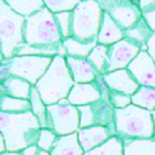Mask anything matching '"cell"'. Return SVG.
I'll return each mask as SVG.
<instances>
[{"label":"cell","mask_w":155,"mask_h":155,"mask_svg":"<svg viewBox=\"0 0 155 155\" xmlns=\"http://www.w3.org/2000/svg\"><path fill=\"white\" fill-rule=\"evenodd\" d=\"M31 87L33 85L29 82L15 76H9L5 81H1L0 84L1 94H6L19 99H28V101L31 98Z\"/></svg>","instance_id":"18"},{"label":"cell","mask_w":155,"mask_h":155,"mask_svg":"<svg viewBox=\"0 0 155 155\" xmlns=\"http://www.w3.org/2000/svg\"><path fill=\"white\" fill-rule=\"evenodd\" d=\"M0 109L1 112L6 113H25L31 111V103L28 99H19L1 94Z\"/></svg>","instance_id":"25"},{"label":"cell","mask_w":155,"mask_h":155,"mask_svg":"<svg viewBox=\"0 0 155 155\" xmlns=\"http://www.w3.org/2000/svg\"><path fill=\"white\" fill-rule=\"evenodd\" d=\"M79 4L78 0H47L45 1L46 7L54 14L63 12H72Z\"/></svg>","instance_id":"30"},{"label":"cell","mask_w":155,"mask_h":155,"mask_svg":"<svg viewBox=\"0 0 155 155\" xmlns=\"http://www.w3.org/2000/svg\"><path fill=\"white\" fill-rule=\"evenodd\" d=\"M84 153L85 152L79 143L77 132L58 137L50 152L51 155H84Z\"/></svg>","instance_id":"19"},{"label":"cell","mask_w":155,"mask_h":155,"mask_svg":"<svg viewBox=\"0 0 155 155\" xmlns=\"http://www.w3.org/2000/svg\"><path fill=\"white\" fill-rule=\"evenodd\" d=\"M38 155H51L50 152H47V150H43V149H40L38 150Z\"/></svg>","instance_id":"37"},{"label":"cell","mask_w":155,"mask_h":155,"mask_svg":"<svg viewBox=\"0 0 155 155\" xmlns=\"http://www.w3.org/2000/svg\"><path fill=\"white\" fill-rule=\"evenodd\" d=\"M23 36L28 46H55L63 42L54 13L46 5L41 11L26 19Z\"/></svg>","instance_id":"4"},{"label":"cell","mask_w":155,"mask_h":155,"mask_svg":"<svg viewBox=\"0 0 155 155\" xmlns=\"http://www.w3.org/2000/svg\"><path fill=\"white\" fill-rule=\"evenodd\" d=\"M141 51V46L132 40L124 38L114 45L109 46L106 74L120 69H127L133 60ZM105 74V75H106Z\"/></svg>","instance_id":"11"},{"label":"cell","mask_w":155,"mask_h":155,"mask_svg":"<svg viewBox=\"0 0 155 155\" xmlns=\"http://www.w3.org/2000/svg\"><path fill=\"white\" fill-rule=\"evenodd\" d=\"M110 104L113 106L114 110L125 109L132 104V98L128 94H125L121 92H114L110 91Z\"/></svg>","instance_id":"33"},{"label":"cell","mask_w":155,"mask_h":155,"mask_svg":"<svg viewBox=\"0 0 155 155\" xmlns=\"http://www.w3.org/2000/svg\"><path fill=\"white\" fill-rule=\"evenodd\" d=\"M124 38V31L117 25L116 21L106 12H103L101 29H99L98 36H97L98 45L111 46V45H114L117 42H119Z\"/></svg>","instance_id":"17"},{"label":"cell","mask_w":155,"mask_h":155,"mask_svg":"<svg viewBox=\"0 0 155 155\" xmlns=\"http://www.w3.org/2000/svg\"><path fill=\"white\" fill-rule=\"evenodd\" d=\"M57 138H58V135L55 132H53L51 130L41 128L36 146H38L40 149H43V150H47V152H51V149L54 147Z\"/></svg>","instance_id":"31"},{"label":"cell","mask_w":155,"mask_h":155,"mask_svg":"<svg viewBox=\"0 0 155 155\" xmlns=\"http://www.w3.org/2000/svg\"><path fill=\"white\" fill-rule=\"evenodd\" d=\"M139 6L142 12V18L149 26L150 31L155 33V0L139 1Z\"/></svg>","instance_id":"32"},{"label":"cell","mask_w":155,"mask_h":155,"mask_svg":"<svg viewBox=\"0 0 155 155\" xmlns=\"http://www.w3.org/2000/svg\"><path fill=\"white\" fill-rule=\"evenodd\" d=\"M152 116H153V121H154V130H155V111L152 112ZM154 140H155V135H154Z\"/></svg>","instance_id":"39"},{"label":"cell","mask_w":155,"mask_h":155,"mask_svg":"<svg viewBox=\"0 0 155 155\" xmlns=\"http://www.w3.org/2000/svg\"><path fill=\"white\" fill-rule=\"evenodd\" d=\"M110 91L121 92L128 96H133L138 91L140 85L133 78L131 72L127 69H120L103 75Z\"/></svg>","instance_id":"14"},{"label":"cell","mask_w":155,"mask_h":155,"mask_svg":"<svg viewBox=\"0 0 155 155\" xmlns=\"http://www.w3.org/2000/svg\"><path fill=\"white\" fill-rule=\"evenodd\" d=\"M48 130H51L58 137L78 132L81 114L78 107L70 104L68 99H62L57 104L47 106Z\"/></svg>","instance_id":"8"},{"label":"cell","mask_w":155,"mask_h":155,"mask_svg":"<svg viewBox=\"0 0 155 155\" xmlns=\"http://www.w3.org/2000/svg\"><path fill=\"white\" fill-rule=\"evenodd\" d=\"M103 12H106L117 25L126 31L142 19L139 1L131 0H98Z\"/></svg>","instance_id":"9"},{"label":"cell","mask_w":155,"mask_h":155,"mask_svg":"<svg viewBox=\"0 0 155 155\" xmlns=\"http://www.w3.org/2000/svg\"><path fill=\"white\" fill-rule=\"evenodd\" d=\"M81 114L79 128H86L92 126H103L109 127L116 131L114 128V109L107 99H99L92 104L79 106Z\"/></svg>","instance_id":"10"},{"label":"cell","mask_w":155,"mask_h":155,"mask_svg":"<svg viewBox=\"0 0 155 155\" xmlns=\"http://www.w3.org/2000/svg\"><path fill=\"white\" fill-rule=\"evenodd\" d=\"M77 133L79 143L85 153L101 146L112 137H116L114 130L109 128V127H103V126L79 128Z\"/></svg>","instance_id":"13"},{"label":"cell","mask_w":155,"mask_h":155,"mask_svg":"<svg viewBox=\"0 0 155 155\" xmlns=\"http://www.w3.org/2000/svg\"><path fill=\"white\" fill-rule=\"evenodd\" d=\"M84 155H124V141L118 137H112L101 146L86 152Z\"/></svg>","instance_id":"27"},{"label":"cell","mask_w":155,"mask_h":155,"mask_svg":"<svg viewBox=\"0 0 155 155\" xmlns=\"http://www.w3.org/2000/svg\"><path fill=\"white\" fill-rule=\"evenodd\" d=\"M62 43L67 51V56L77 57V58H87V56L94 49V47L98 45L97 40L91 42H83L74 38L63 40Z\"/></svg>","instance_id":"20"},{"label":"cell","mask_w":155,"mask_h":155,"mask_svg":"<svg viewBox=\"0 0 155 155\" xmlns=\"http://www.w3.org/2000/svg\"><path fill=\"white\" fill-rule=\"evenodd\" d=\"M101 19L103 9L97 0L79 1L72 11V38L83 42L97 40Z\"/></svg>","instance_id":"7"},{"label":"cell","mask_w":155,"mask_h":155,"mask_svg":"<svg viewBox=\"0 0 155 155\" xmlns=\"http://www.w3.org/2000/svg\"><path fill=\"white\" fill-rule=\"evenodd\" d=\"M116 137L125 140L154 139L155 130L152 112L131 104L125 109L114 110Z\"/></svg>","instance_id":"3"},{"label":"cell","mask_w":155,"mask_h":155,"mask_svg":"<svg viewBox=\"0 0 155 155\" xmlns=\"http://www.w3.org/2000/svg\"><path fill=\"white\" fill-rule=\"evenodd\" d=\"M63 40L72 38V12H63L54 14Z\"/></svg>","instance_id":"29"},{"label":"cell","mask_w":155,"mask_h":155,"mask_svg":"<svg viewBox=\"0 0 155 155\" xmlns=\"http://www.w3.org/2000/svg\"><path fill=\"white\" fill-rule=\"evenodd\" d=\"M107 51H109V46L97 45L86 58L89 63L98 71L99 75L106 74L105 69H106V61H107Z\"/></svg>","instance_id":"28"},{"label":"cell","mask_w":155,"mask_h":155,"mask_svg":"<svg viewBox=\"0 0 155 155\" xmlns=\"http://www.w3.org/2000/svg\"><path fill=\"white\" fill-rule=\"evenodd\" d=\"M127 70L140 86L155 89V63L147 51H140L127 67Z\"/></svg>","instance_id":"12"},{"label":"cell","mask_w":155,"mask_h":155,"mask_svg":"<svg viewBox=\"0 0 155 155\" xmlns=\"http://www.w3.org/2000/svg\"><path fill=\"white\" fill-rule=\"evenodd\" d=\"M132 104L141 107L143 110H147L149 112L155 111V89L148 87V86H140L138 91L131 96Z\"/></svg>","instance_id":"23"},{"label":"cell","mask_w":155,"mask_h":155,"mask_svg":"<svg viewBox=\"0 0 155 155\" xmlns=\"http://www.w3.org/2000/svg\"><path fill=\"white\" fill-rule=\"evenodd\" d=\"M26 18L14 12L6 0H0V45L1 60L12 58L25 42L23 29Z\"/></svg>","instance_id":"5"},{"label":"cell","mask_w":155,"mask_h":155,"mask_svg":"<svg viewBox=\"0 0 155 155\" xmlns=\"http://www.w3.org/2000/svg\"><path fill=\"white\" fill-rule=\"evenodd\" d=\"M67 64L70 75L76 84L79 83H92L99 76L98 71L89 63L86 58H77L67 56Z\"/></svg>","instance_id":"16"},{"label":"cell","mask_w":155,"mask_h":155,"mask_svg":"<svg viewBox=\"0 0 155 155\" xmlns=\"http://www.w3.org/2000/svg\"><path fill=\"white\" fill-rule=\"evenodd\" d=\"M6 152H7V149H6V142H5L4 137L0 134V154H4Z\"/></svg>","instance_id":"36"},{"label":"cell","mask_w":155,"mask_h":155,"mask_svg":"<svg viewBox=\"0 0 155 155\" xmlns=\"http://www.w3.org/2000/svg\"><path fill=\"white\" fill-rule=\"evenodd\" d=\"M38 150H39V147L35 145V146H29V147L25 148L19 153L20 155H38Z\"/></svg>","instance_id":"35"},{"label":"cell","mask_w":155,"mask_h":155,"mask_svg":"<svg viewBox=\"0 0 155 155\" xmlns=\"http://www.w3.org/2000/svg\"><path fill=\"white\" fill-rule=\"evenodd\" d=\"M124 34H125V38L132 40V41L139 43L140 46L142 47L147 43V41L152 36L153 31H150L149 26L145 21V19L142 18L134 26H132L131 28L124 31Z\"/></svg>","instance_id":"24"},{"label":"cell","mask_w":155,"mask_h":155,"mask_svg":"<svg viewBox=\"0 0 155 155\" xmlns=\"http://www.w3.org/2000/svg\"><path fill=\"white\" fill-rule=\"evenodd\" d=\"M29 101L31 103V112L38 118L41 128H48V113H47V105L43 103L39 91L33 85Z\"/></svg>","instance_id":"26"},{"label":"cell","mask_w":155,"mask_h":155,"mask_svg":"<svg viewBox=\"0 0 155 155\" xmlns=\"http://www.w3.org/2000/svg\"><path fill=\"white\" fill-rule=\"evenodd\" d=\"M70 104L75 106H84L101 99V92L96 82L92 83H79L72 86L67 98Z\"/></svg>","instance_id":"15"},{"label":"cell","mask_w":155,"mask_h":155,"mask_svg":"<svg viewBox=\"0 0 155 155\" xmlns=\"http://www.w3.org/2000/svg\"><path fill=\"white\" fill-rule=\"evenodd\" d=\"M41 125L34 113L0 112V134L6 142L7 152H21L35 146L39 140Z\"/></svg>","instance_id":"1"},{"label":"cell","mask_w":155,"mask_h":155,"mask_svg":"<svg viewBox=\"0 0 155 155\" xmlns=\"http://www.w3.org/2000/svg\"><path fill=\"white\" fill-rule=\"evenodd\" d=\"M53 58L50 56H14L1 60L0 79L5 81L9 76H15L36 85L50 67Z\"/></svg>","instance_id":"6"},{"label":"cell","mask_w":155,"mask_h":155,"mask_svg":"<svg viewBox=\"0 0 155 155\" xmlns=\"http://www.w3.org/2000/svg\"><path fill=\"white\" fill-rule=\"evenodd\" d=\"M75 84L65 57L55 56L46 74L34 86L38 89L43 103L48 106L67 99Z\"/></svg>","instance_id":"2"},{"label":"cell","mask_w":155,"mask_h":155,"mask_svg":"<svg viewBox=\"0 0 155 155\" xmlns=\"http://www.w3.org/2000/svg\"><path fill=\"white\" fill-rule=\"evenodd\" d=\"M146 45H147V53L153 58V61L155 63V33L152 34V36L149 38Z\"/></svg>","instance_id":"34"},{"label":"cell","mask_w":155,"mask_h":155,"mask_svg":"<svg viewBox=\"0 0 155 155\" xmlns=\"http://www.w3.org/2000/svg\"><path fill=\"white\" fill-rule=\"evenodd\" d=\"M0 155H20L19 152H6L4 154H0Z\"/></svg>","instance_id":"38"},{"label":"cell","mask_w":155,"mask_h":155,"mask_svg":"<svg viewBox=\"0 0 155 155\" xmlns=\"http://www.w3.org/2000/svg\"><path fill=\"white\" fill-rule=\"evenodd\" d=\"M6 2L14 12L26 19L45 7V1L42 0H6Z\"/></svg>","instance_id":"22"},{"label":"cell","mask_w":155,"mask_h":155,"mask_svg":"<svg viewBox=\"0 0 155 155\" xmlns=\"http://www.w3.org/2000/svg\"><path fill=\"white\" fill-rule=\"evenodd\" d=\"M124 155H155V140H125Z\"/></svg>","instance_id":"21"}]
</instances>
